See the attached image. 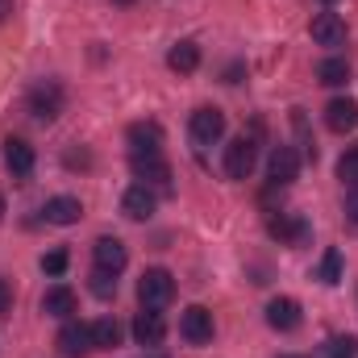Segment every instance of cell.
I'll use <instances>...</instances> for the list:
<instances>
[{"instance_id":"8992f818","label":"cell","mask_w":358,"mask_h":358,"mask_svg":"<svg viewBox=\"0 0 358 358\" xmlns=\"http://www.w3.org/2000/svg\"><path fill=\"white\" fill-rule=\"evenodd\" d=\"M267 234L279 246H304L308 242V221L304 217H292V213H279L267 221Z\"/></svg>"},{"instance_id":"836d02e7","label":"cell","mask_w":358,"mask_h":358,"mask_svg":"<svg viewBox=\"0 0 358 358\" xmlns=\"http://www.w3.org/2000/svg\"><path fill=\"white\" fill-rule=\"evenodd\" d=\"M325 4H334V0H325Z\"/></svg>"},{"instance_id":"ba28073f","label":"cell","mask_w":358,"mask_h":358,"mask_svg":"<svg viewBox=\"0 0 358 358\" xmlns=\"http://www.w3.org/2000/svg\"><path fill=\"white\" fill-rule=\"evenodd\" d=\"M59 355H67V358H80V355H88L92 350V325H84V321H63V329H59Z\"/></svg>"},{"instance_id":"d6a6232c","label":"cell","mask_w":358,"mask_h":358,"mask_svg":"<svg viewBox=\"0 0 358 358\" xmlns=\"http://www.w3.org/2000/svg\"><path fill=\"white\" fill-rule=\"evenodd\" d=\"M279 358H304V355H279Z\"/></svg>"},{"instance_id":"9a60e30c","label":"cell","mask_w":358,"mask_h":358,"mask_svg":"<svg viewBox=\"0 0 358 358\" xmlns=\"http://www.w3.org/2000/svg\"><path fill=\"white\" fill-rule=\"evenodd\" d=\"M80 308V300H76V292L67 287V283H55V287H46V296H42V313L46 317H59V321H71V313Z\"/></svg>"},{"instance_id":"30bf717a","label":"cell","mask_w":358,"mask_h":358,"mask_svg":"<svg viewBox=\"0 0 358 358\" xmlns=\"http://www.w3.org/2000/svg\"><path fill=\"white\" fill-rule=\"evenodd\" d=\"M308 34H313L317 46H346V21L338 13H317L313 25H308Z\"/></svg>"},{"instance_id":"7c38bea8","label":"cell","mask_w":358,"mask_h":358,"mask_svg":"<svg viewBox=\"0 0 358 358\" xmlns=\"http://www.w3.org/2000/svg\"><path fill=\"white\" fill-rule=\"evenodd\" d=\"M325 125H329L334 134H350V129H358V100H350V96L329 100V104H325Z\"/></svg>"},{"instance_id":"8fae6325","label":"cell","mask_w":358,"mask_h":358,"mask_svg":"<svg viewBox=\"0 0 358 358\" xmlns=\"http://www.w3.org/2000/svg\"><path fill=\"white\" fill-rule=\"evenodd\" d=\"M129 167H134V176L142 179L146 187H150V183L171 187V167H167V159H163V155H134V159H129Z\"/></svg>"},{"instance_id":"52a82bcc","label":"cell","mask_w":358,"mask_h":358,"mask_svg":"<svg viewBox=\"0 0 358 358\" xmlns=\"http://www.w3.org/2000/svg\"><path fill=\"white\" fill-rule=\"evenodd\" d=\"M155 208H159V196H155L146 183L125 187V196H121V213H125L129 221H150V217H155Z\"/></svg>"},{"instance_id":"2e32d148","label":"cell","mask_w":358,"mask_h":358,"mask_svg":"<svg viewBox=\"0 0 358 358\" xmlns=\"http://www.w3.org/2000/svg\"><path fill=\"white\" fill-rule=\"evenodd\" d=\"M125 138H129L134 155H159V150H163V129H159L155 121H134Z\"/></svg>"},{"instance_id":"ffe728a7","label":"cell","mask_w":358,"mask_h":358,"mask_svg":"<svg viewBox=\"0 0 358 358\" xmlns=\"http://www.w3.org/2000/svg\"><path fill=\"white\" fill-rule=\"evenodd\" d=\"M167 67H171V71H179V76H192V71L200 67V46H196L192 38L176 42V46L167 50Z\"/></svg>"},{"instance_id":"484cf974","label":"cell","mask_w":358,"mask_h":358,"mask_svg":"<svg viewBox=\"0 0 358 358\" xmlns=\"http://www.w3.org/2000/svg\"><path fill=\"white\" fill-rule=\"evenodd\" d=\"M92 292L100 296V300H108V296H117V275H108V271H92Z\"/></svg>"},{"instance_id":"e0dca14e","label":"cell","mask_w":358,"mask_h":358,"mask_svg":"<svg viewBox=\"0 0 358 358\" xmlns=\"http://www.w3.org/2000/svg\"><path fill=\"white\" fill-rule=\"evenodd\" d=\"M163 338H167L163 317H159L155 308H142V313L134 317V342H138V346H159Z\"/></svg>"},{"instance_id":"5bb4252c","label":"cell","mask_w":358,"mask_h":358,"mask_svg":"<svg viewBox=\"0 0 358 358\" xmlns=\"http://www.w3.org/2000/svg\"><path fill=\"white\" fill-rule=\"evenodd\" d=\"M267 325L271 329H279V334L300 329V304H296L292 296H275V300L267 304Z\"/></svg>"},{"instance_id":"6da1fadb","label":"cell","mask_w":358,"mask_h":358,"mask_svg":"<svg viewBox=\"0 0 358 358\" xmlns=\"http://www.w3.org/2000/svg\"><path fill=\"white\" fill-rule=\"evenodd\" d=\"M171 296H176V279H171V271L163 267H150L142 279H138V300H142V308H167L171 304Z\"/></svg>"},{"instance_id":"7a4b0ae2","label":"cell","mask_w":358,"mask_h":358,"mask_svg":"<svg viewBox=\"0 0 358 358\" xmlns=\"http://www.w3.org/2000/svg\"><path fill=\"white\" fill-rule=\"evenodd\" d=\"M187 134H192V142H196L200 150H208L213 142H221V138H225V113H221V108H213V104L196 108V113H192V121H187Z\"/></svg>"},{"instance_id":"ac0fdd59","label":"cell","mask_w":358,"mask_h":358,"mask_svg":"<svg viewBox=\"0 0 358 358\" xmlns=\"http://www.w3.org/2000/svg\"><path fill=\"white\" fill-rule=\"evenodd\" d=\"M34 163H38V155H34V146H29L25 138H8V142H4V167H8L17 179L29 176Z\"/></svg>"},{"instance_id":"4316f807","label":"cell","mask_w":358,"mask_h":358,"mask_svg":"<svg viewBox=\"0 0 358 358\" xmlns=\"http://www.w3.org/2000/svg\"><path fill=\"white\" fill-rule=\"evenodd\" d=\"M42 271H46V275H63V271H67V250H50V255H42Z\"/></svg>"},{"instance_id":"7402d4cb","label":"cell","mask_w":358,"mask_h":358,"mask_svg":"<svg viewBox=\"0 0 358 358\" xmlns=\"http://www.w3.org/2000/svg\"><path fill=\"white\" fill-rule=\"evenodd\" d=\"M92 346H100V350H113V346H121V325H117L113 317H100V321H92Z\"/></svg>"},{"instance_id":"44dd1931","label":"cell","mask_w":358,"mask_h":358,"mask_svg":"<svg viewBox=\"0 0 358 358\" xmlns=\"http://www.w3.org/2000/svg\"><path fill=\"white\" fill-rule=\"evenodd\" d=\"M317 80H321L325 88H342V84L350 80V63H346V59H338V55H329V59H321V63H317Z\"/></svg>"},{"instance_id":"5b68a950","label":"cell","mask_w":358,"mask_h":358,"mask_svg":"<svg viewBox=\"0 0 358 358\" xmlns=\"http://www.w3.org/2000/svg\"><path fill=\"white\" fill-rule=\"evenodd\" d=\"M29 113H34L38 121H55V117L63 113V88H59L55 80L34 84V88H29Z\"/></svg>"},{"instance_id":"4dcf8cb0","label":"cell","mask_w":358,"mask_h":358,"mask_svg":"<svg viewBox=\"0 0 358 358\" xmlns=\"http://www.w3.org/2000/svg\"><path fill=\"white\" fill-rule=\"evenodd\" d=\"M0 221H4V196H0Z\"/></svg>"},{"instance_id":"9c48e42d","label":"cell","mask_w":358,"mask_h":358,"mask_svg":"<svg viewBox=\"0 0 358 358\" xmlns=\"http://www.w3.org/2000/svg\"><path fill=\"white\" fill-rule=\"evenodd\" d=\"M92 259H96V267H100V271L121 275V271H125V263H129V250H125V242H121V238H96Z\"/></svg>"},{"instance_id":"277c9868","label":"cell","mask_w":358,"mask_h":358,"mask_svg":"<svg viewBox=\"0 0 358 358\" xmlns=\"http://www.w3.org/2000/svg\"><path fill=\"white\" fill-rule=\"evenodd\" d=\"M179 334H183L187 346H204V342H213V313H208L204 304L183 308V313H179Z\"/></svg>"},{"instance_id":"83f0119b","label":"cell","mask_w":358,"mask_h":358,"mask_svg":"<svg viewBox=\"0 0 358 358\" xmlns=\"http://www.w3.org/2000/svg\"><path fill=\"white\" fill-rule=\"evenodd\" d=\"M13 313V287H8V279H0V317H8Z\"/></svg>"},{"instance_id":"603a6c76","label":"cell","mask_w":358,"mask_h":358,"mask_svg":"<svg viewBox=\"0 0 358 358\" xmlns=\"http://www.w3.org/2000/svg\"><path fill=\"white\" fill-rule=\"evenodd\" d=\"M317 279L321 283H342V250H325V259H321V267H317Z\"/></svg>"},{"instance_id":"1f68e13d","label":"cell","mask_w":358,"mask_h":358,"mask_svg":"<svg viewBox=\"0 0 358 358\" xmlns=\"http://www.w3.org/2000/svg\"><path fill=\"white\" fill-rule=\"evenodd\" d=\"M113 4H134V0H113Z\"/></svg>"},{"instance_id":"4fadbf2b","label":"cell","mask_w":358,"mask_h":358,"mask_svg":"<svg viewBox=\"0 0 358 358\" xmlns=\"http://www.w3.org/2000/svg\"><path fill=\"white\" fill-rule=\"evenodd\" d=\"M267 171H271V183H275V187H287L292 179L300 176V155H296L292 146H275Z\"/></svg>"},{"instance_id":"cb8c5ba5","label":"cell","mask_w":358,"mask_h":358,"mask_svg":"<svg viewBox=\"0 0 358 358\" xmlns=\"http://www.w3.org/2000/svg\"><path fill=\"white\" fill-rule=\"evenodd\" d=\"M321 358H358V338L346 334V338H334L321 346Z\"/></svg>"},{"instance_id":"d4e9b609","label":"cell","mask_w":358,"mask_h":358,"mask_svg":"<svg viewBox=\"0 0 358 358\" xmlns=\"http://www.w3.org/2000/svg\"><path fill=\"white\" fill-rule=\"evenodd\" d=\"M338 179L350 183V187H358V146H350V150L338 159Z\"/></svg>"},{"instance_id":"f1b7e54d","label":"cell","mask_w":358,"mask_h":358,"mask_svg":"<svg viewBox=\"0 0 358 358\" xmlns=\"http://www.w3.org/2000/svg\"><path fill=\"white\" fill-rule=\"evenodd\" d=\"M346 221H355V225H358V187L346 192Z\"/></svg>"},{"instance_id":"d6986e66","label":"cell","mask_w":358,"mask_h":358,"mask_svg":"<svg viewBox=\"0 0 358 358\" xmlns=\"http://www.w3.org/2000/svg\"><path fill=\"white\" fill-rule=\"evenodd\" d=\"M84 217V204L76 200V196H55V200H46V221L50 225H76Z\"/></svg>"},{"instance_id":"3957f363","label":"cell","mask_w":358,"mask_h":358,"mask_svg":"<svg viewBox=\"0 0 358 358\" xmlns=\"http://www.w3.org/2000/svg\"><path fill=\"white\" fill-rule=\"evenodd\" d=\"M255 163H259V146L250 138H234L225 146V176L229 179H250L255 176Z\"/></svg>"},{"instance_id":"f546056e","label":"cell","mask_w":358,"mask_h":358,"mask_svg":"<svg viewBox=\"0 0 358 358\" xmlns=\"http://www.w3.org/2000/svg\"><path fill=\"white\" fill-rule=\"evenodd\" d=\"M8 13H13V0H0V21H4Z\"/></svg>"}]
</instances>
